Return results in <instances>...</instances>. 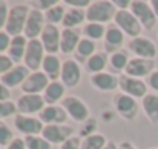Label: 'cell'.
I'll use <instances>...</instances> for the list:
<instances>
[{"label": "cell", "instance_id": "obj_46", "mask_svg": "<svg viewBox=\"0 0 158 149\" xmlns=\"http://www.w3.org/2000/svg\"><path fill=\"white\" fill-rule=\"evenodd\" d=\"M112 3L115 8H118V11H127V8H131L132 5L131 0H114Z\"/></svg>", "mask_w": 158, "mask_h": 149}, {"label": "cell", "instance_id": "obj_48", "mask_svg": "<svg viewBox=\"0 0 158 149\" xmlns=\"http://www.w3.org/2000/svg\"><path fill=\"white\" fill-rule=\"evenodd\" d=\"M118 149H137L131 142H123L121 145H120V148Z\"/></svg>", "mask_w": 158, "mask_h": 149}, {"label": "cell", "instance_id": "obj_17", "mask_svg": "<svg viewBox=\"0 0 158 149\" xmlns=\"http://www.w3.org/2000/svg\"><path fill=\"white\" fill-rule=\"evenodd\" d=\"M49 79L45 72H40V71H35V72H31L29 77L25 80V83L22 85V91L25 94H39V92H45V89L48 88L49 85Z\"/></svg>", "mask_w": 158, "mask_h": 149}, {"label": "cell", "instance_id": "obj_15", "mask_svg": "<svg viewBox=\"0 0 158 149\" xmlns=\"http://www.w3.org/2000/svg\"><path fill=\"white\" fill-rule=\"evenodd\" d=\"M61 83L64 88H75L80 80H81V69L75 60H66L61 65V72H60Z\"/></svg>", "mask_w": 158, "mask_h": 149}, {"label": "cell", "instance_id": "obj_28", "mask_svg": "<svg viewBox=\"0 0 158 149\" xmlns=\"http://www.w3.org/2000/svg\"><path fill=\"white\" fill-rule=\"evenodd\" d=\"M106 43L112 48H120L124 42V32L118 28V26H109L106 29V36H105Z\"/></svg>", "mask_w": 158, "mask_h": 149}, {"label": "cell", "instance_id": "obj_9", "mask_svg": "<svg viewBox=\"0 0 158 149\" xmlns=\"http://www.w3.org/2000/svg\"><path fill=\"white\" fill-rule=\"evenodd\" d=\"M14 126L19 132L28 135H40L43 132V123L40 121V118L37 117H31V115H23V114H17L14 118Z\"/></svg>", "mask_w": 158, "mask_h": 149}, {"label": "cell", "instance_id": "obj_5", "mask_svg": "<svg viewBox=\"0 0 158 149\" xmlns=\"http://www.w3.org/2000/svg\"><path fill=\"white\" fill-rule=\"evenodd\" d=\"M114 20H115V25H117L124 34L131 36L132 39L140 37L143 26H141V23L137 20V17H135L131 11H117Z\"/></svg>", "mask_w": 158, "mask_h": 149}, {"label": "cell", "instance_id": "obj_39", "mask_svg": "<svg viewBox=\"0 0 158 149\" xmlns=\"http://www.w3.org/2000/svg\"><path fill=\"white\" fill-rule=\"evenodd\" d=\"M14 68V62L5 55V54H0V75H5L8 71H11Z\"/></svg>", "mask_w": 158, "mask_h": 149}, {"label": "cell", "instance_id": "obj_37", "mask_svg": "<svg viewBox=\"0 0 158 149\" xmlns=\"http://www.w3.org/2000/svg\"><path fill=\"white\" fill-rule=\"evenodd\" d=\"M95 128H97V120H95V118H88V120L83 123L81 129H80V137L86 138V137L92 135L94 131H95Z\"/></svg>", "mask_w": 158, "mask_h": 149}, {"label": "cell", "instance_id": "obj_35", "mask_svg": "<svg viewBox=\"0 0 158 149\" xmlns=\"http://www.w3.org/2000/svg\"><path fill=\"white\" fill-rule=\"evenodd\" d=\"M14 140V135H12V131L9 129V126L3 121H0V146H9L11 142Z\"/></svg>", "mask_w": 158, "mask_h": 149}, {"label": "cell", "instance_id": "obj_40", "mask_svg": "<svg viewBox=\"0 0 158 149\" xmlns=\"http://www.w3.org/2000/svg\"><path fill=\"white\" fill-rule=\"evenodd\" d=\"M11 42H12L11 36L6 31H0V52H5V51L9 49Z\"/></svg>", "mask_w": 158, "mask_h": 149}, {"label": "cell", "instance_id": "obj_29", "mask_svg": "<svg viewBox=\"0 0 158 149\" xmlns=\"http://www.w3.org/2000/svg\"><path fill=\"white\" fill-rule=\"evenodd\" d=\"M107 145L106 137L102 134H92L86 138L81 140V146L80 149H103Z\"/></svg>", "mask_w": 158, "mask_h": 149}, {"label": "cell", "instance_id": "obj_51", "mask_svg": "<svg viewBox=\"0 0 158 149\" xmlns=\"http://www.w3.org/2000/svg\"><path fill=\"white\" fill-rule=\"evenodd\" d=\"M152 149H158V148H152Z\"/></svg>", "mask_w": 158, "mask_h": 149}, {"label": "cell", "instance_id": "obj_27", "mask_svg": "<svg viewBox=\"0 0 158 149\" xmlns=\"http://www.w3.org/2000/svg\"><path fill=\"white\" fill-rule=\"evenodd\" d=\"M106 63H107L106 54L97 52V54H94L91 58H88L86 68H88V71L92 72V74H100V72H105L103 69L106 68Z\"/></svg>", "mask_w": 158, "mask_h": 149}, {"label": "cell", "instance_id": "obj_14", "mask_svg": "<svg viewBox=\"0 0 158 149\" xmlns=\"http://www.w3.org/2000/svg\"><path fill=\"white\" fill-rule=\"evenodd\" d=\"M45 109V99L40 94H25L17 100V111L23 115L42 112Z\"/></svg>", "mask_w": 158, "mask_h": 149}, {"label": "cell", "instance_id": "obj_31", "mask_svg": "<svg viewBox=\"0 0 158 149\" xmlns=\"http://www.w3.org/2000/svg\"><path fill=\"white\" fill-rule=\"evenodd\" d=\"M75 54L80 57V58H86V57H92L95 54V43L89 39H81L77 49H75Z\"/></svg>", "mask_w": 158, "mask_h": 149}, {"label": "cell", "instance_id": "obj_32", "mask_svg": "<svg viewBox=\"0 0 158 149\" xmlns=\"http://www.w3.org/2000/svg\"><path fill=\"white\" fill-rule=\"evenodd\" d=\"M64 14H66L64 6L57 5V6H54V8H51L49 11L45 12V19H46L48 23H51V25H55V26H57V23H61V22H63Z\"/></svg>", "mask_w": 158, "mask_h": 149}, {"label": "cell", "instance_id": "obj_34", "mask_svg": "<svg viewBox=\"0 0 158 149\" xmlns=\"http://www.w3.org/2000/svg\"><path fill=\"white\" fill-rule=\"evenodd\" d=\"M109 62H110V65H112V68L115 71H121V69H126V66L129 63V57H127L126 52L117 51V52H112Z\"/></svg>", "mask_w": 158, "mask_h": 149}, {"label": "cell", "instance_id": "obj_8", "mask_svg": "<svg viewBox=\"0 0 158 149\" xmlns=\"http://www.w3.org/2000/svg\"><path fill=\"white\" fill-rule=\"evenodd\" d=\"M126 75L129 77H135V79H148L154 71H155V62L154 60H148V58H131L127 66H126Z\"/></svg>", "mask_w": 158, "mask_h": 149}, {"label": "cell", "instance_id": "obj_25", "mask_svg": "<svg viewBox=\"0 0 158 149\" xmlns=\"http://www.w3.org/2000/svg\"><path fill=\"white\" fill-rule=\"evenodd\" d=\"M63 96H64V85L61 82H51L48 85V88L45 89L43 99H45V103L52 106L58 100L63 99Z\"/></svg>", "mask_w": 158, "mask_h": 149}, {"label": "cell", "instance_id": "obj_41", "mask_svg": "<svg viewBox=\"0 0 158 149\" xmlns=\"http://www.w3.org/2000/svg\"><path fill=\"white\" fill-rule=\"evenodd\" d=\"M80 146H81V140H80V137H71L69 140H66L61 146H60V149H80Z\"/></svg>", "mask_w": 158, "mask_h": 149}, {"label": "cell", "instance_id": "obj_33", "mask_svg": "<svg viewBox=\"0 0 158 149\" xmlns=\"http://www.w3.org/2000/svg\"><path fill=\"white\" fill-rule=\"evenodd\" d=\"M26 149H51L52 145L40 135H28L25 137Z\"/></svg>", "mask_w": 158, "mask_h": 149}, {"label": "cell", "instance_id": "obj_45", "mask_svg": "<svg viewBox=\"0 0 158 149\" xmlns=\"http://www.w3.org/2000/svg\"><path fill=\"white\" fill-rule=\"evenodd\" d=\"M6 149H26L25 138H19V137H15V138L11 142V145H9Z\"/></svg>", "mask_w": 158, "mask_h": 149}, {"label": "cell", "instance_id": "obj_30", "mask_svg": "<svg viewBox=\"0 0 158 149\" xmlns=\"http://www.w3.org/2000/svg\"><path fill=\"white\" fill-rule=\"evenodd\" d=\"M83 34L86 36V39L89 40H100L102 37L106 36V29L103 25L100 23H88L85 28H83Z\"/></svg>", "mask_w": 158, "mask_h": 149}, {"label": "cell", "instance_id": "obj_20", "mask_svg": "<svg viewBox=\"0 0 158 149\" xmlns=\"http://www.w3.org/2000/svg\"><path fill=\"white\" fill-rule=\"evenodd\" d=\"M91 83L98 91H114L120 86V79H117L109 72H100L91 77Z\"/></svg>", "mask_w": 158, "mask_h": 149}, {"label": "cell", "instance_id": "obj_11", "mask_svg": "<svg viewBox=\"0 0 158 149\" xmlns=\"http://www.w3.org/2000/svg\"><path fill=\"white\" fill-rule=\"evenodd\" d=\"M61 106L68 112V115H71L75 121L85 123L88 118H91L88 106L83 103V100H80L78 97H64L63 101H61Z\"/></svg>", "mask_w": 158, "mask_h": 149}, {"label": "cell", "instance_id": "obj_3", "mask_svg": "<svg viewBox=\"0 0 158 149\" xmlns=\"http://www.w3.org/2000/svg\"><path fill=\"white\" fill-rule=\"evenodd\" d=\"M131 12L137 17V20L141 23V26L148 31L154 29L157 25V15L154 14L151 3L144 2V0H132L131 5Z\"/></svg>", "mask_w": 158, "mask_h": 149}, {"label": "cell", "instance_id": "obj_7", "mask_svg": "<svg viewBox=\"0 0 158 149\" xmlns=\"http://www.w3.org/2000/svg\"><path fill=\"white\" fill-rule=\"evenodd\" d=\"M45 26H46L45 25V14L42 11H39V9H31L29 15H28V20H26V25H25L23 36L28 40H35L42 36Z\"/></svg>", "mask_w": 158, "mask_h": 149}, {"label": "cell", "instance_id": "obj_6", "mask_svg": "<svg viewBox=\"0 0 158 149\" xmlns=\"http://www.w3.org/2000/svg\"><path fill=\"white\" fill-rule=\"evenodd\" d=\"M120 89L123 94H127L134 99H144L148 96V83L141 79L129 77L126 74L120 77Z\"/></svg>", "mask_w": 158, "mask_h": 149}, {"label": "cell", "instance_id": "obj_12", "mask_svg": "<svg viewBox=\"0 0 158 149\" xmlns=\"http://www.w3.org/2000/svg\"><path fill=\"white\" fill-rule=\"evenodd\" d=\"M42 137L48 140L51 145H57V143L63 145L66 140L74 137V129L71 126H63V125H46L43 128Z\"/></svg>", "mask_w": 158, "mask_h": 149}, {"label": "cell", "instance_id": "obj_23", "mask_svg": "<svg viewBox=\"0 0 158 149\" xmlns=\"http://www.w3.org/2000/svg\"><path fill=\"white\" fill-rule=\"evenodd\" d=\"M42 68H43V72L48 75L49 80L57 82V79L60 77V72H61V63H60V60H58L57 55L48 54L45 57V60H43Z\"/></svg>", "mask_w": 158, "mask_h": 149}, {"label": "cell", "instance_id": "obj_2", "mask_svg": "<svg viewBox=\"0 0 158 149\" xmlns=\"http://www.w3.org/2000/svg\"><path fill=\"white\" fill-rule=\"evenodd\" d=\"M117 14V8L114 6L112 2L107 0H98V2H92L91 6L86 11V19L89 20V23H107L110 22Z\"/></svg>", "mask_w": 158, "mask_h": 149}, {"label": "cell", "instance_id": "obj_4", "mask_svg": "<svg viewBox=\"0 0 158 149\" xmlns=\"http://www.w3.org/2000/svg\"><path fill=\"white\" fill-rule=\"evenodd\" d=\"M45 48H43V43L40 39H35V40H29L28 42V46H26V52H25V66L35 72L40 69V66L43 65V60H45Z\"/></svg>", "mask_w": 158, "mask_h": 149}, {"label": "cell", "instance_id": "obj_49", "mask_svg": "<svg viewBox=\"0 0 158 149\" xmlns=\"http://www.w3.org/2000/svg\"><path fill=\"white\" fill-rule=\"evenodd\" d=\"M151 8H152L154 14L157 15V19H158V0H152L151 2Z\"/></svg>", "mask_w": 158, "mask_h": 149}, {"label": "cell", "instance_id": "obj_1", "mask_svg": "<svg viewBox=\"0 0 158 149\" xmlns=\"http://www.w3.org/2000/svg\"><path fill=\"white\" fill-rule=\"evenodd\" d=\"M29 11L31 9L26 5H15V6H12L9 9V15H8V22H6L5 31L9 36H12V37L22 36V32H25V25H26Z\"/></svg>", "mask_w": 158, "mask_h": 149}, {"label": "cell", "instance_id": "obj_50", "mask_svg": "<svg viewBox=\"0 0 158 149\" xmlns=\"http://www.w3.org/2000/svg\"><path fill=\"white\" fill-rule=\"evenodd\" d=\"M103 149H118V148H117V146H115V145H114L112 142H107V145H106Z\"/></svg>", "mask_w": 158, "mask_h": 149}, {"label": "cell", "instance_id": "obj_43", "mask_svg": "<svg viewBox=\"0 0 158 149\" xmlns=\"http://www.w3.org/2000/svg\"><path fill=\"white\" fill-rule=\"evenodd\" d=\"M146 82H148V86H149L151 89H154V91L158 92V69H155V71L146 79Z\"/></svg>", "mask_w": 158, "mask_h": 149}, {"label": "cell", "instance_id": "obj_47", "mask_svg": "<svg viewBox=\"0 0 158 149\" xmlns=\"http://www.w3.org/2000/svg\"><path fill=\"white\" fill-rule=\"evenodd\" d=\"M9 96H11V92H9V88H6V86H5V85L0 82V101H8Z\"/></svg>", "mask_w": 158, "mask_h": 149}, {"label": "cell", "instance_id": "obj_24", "mask_svg": "<svg viewBox=\"0 0 158 149\" xmlns=\"http://www.w3.org/2000/svg\"><path fill=\"white\" fill-rule=\"evenodd\" d=\"M143 111L151 123L158 125V94H148L143 99Z\"/></svg>", "mask_w": 158, "mask_h": 149}, {"label": "cell", "instance_id": "obj_44", "mask_svg": "<svg viewBox=\"0 0 158 149\" xmlns=\"http://www.w3.org/2000/svg\"><path fill=\"white\" fill-rule=\"evenodd\" d=\"M64 5H71V6H74V8L83 9V8H89V6H91V2H89V0H66Z\"/></svg>", "mask_w": 158, "mask_h": 149}, {"label": "cell", "instance_id": "obj_19", "mask_svg": "<svg viewBox=\"0 0 158 149\" xmlns=\"http://www.w3.org/2000/svg\"><path fill=\"white\" fill-rule=\"evenodd\" d=\"M39 118H40L42 123H46V125H61V123L66 121L68 112L63 109L61 104H60V106L52 104V106H46V108L40 112Z\"/></svg>", "mask_w": 158, "mask_h": 149}, {"label": "cell", "instance_id": "obj_42", "mask_svg": "<svg viewBox=\"0 0 158 149\" xmlns=\"http://www.w3.org/2000/svg\"><path fill=\"white\" fill-rule=\"evenodd\" d=\"M8 15H9V9H8V5H6V2H2V0H0V28L6 26V22H8Z\"/></svg>", "mask_w": 158, "mask_h": 149}, {"label": "cell", "instance_id": "obj_13", "mask_svg": "<svg viewBox=\"0 0 158 149\" xmlns=\"http://www.w3.org/2000/svg\"><path fill=\"white\" fill-rule=\"evenodd\" d=\"M129 49L132 51L137 57L140 58H148V60H154L157 57V45L148 39V37H137V39H132L131 43H129Z\"/></svg>", "mask_w": 158, "mask_h": 149}, {"label": "cell", "instance_id": "obj_38", "mask_svg": "<svg viewBox=\"0 0 158 149\" xmlns=\"http://www.w3.org/2000/svg\"><path fill=\"white\" fill-rule=\"evenodd\" d=\"M32 6H35L34 9H39V11H49L51 8L57 6V0H40V2H31Z\"/></svg>", "mask_w": 158, "mask_h": 149}, {"label": "cell", "instance_id": "obj_16", "mask_svg": "<svg viewBox=\"0 0 158 149\" xmlns=\"http://www.w3.org/2000/svg\"><path fill=\"white\" fill-rule=\"evenodd\" d=\"M40 40L43 43V48L48 54L55 55V52L60 51V40H61V32L58 31V28L55 25L51 23H46L42 36H40Z\"/></svg>", "mask_w": 158, "mask_h": 149}, {"label": "cell", "instance_id": "obj_21", "mask_svg": "<svg viewBox=\"0 0 158 149\" xmlns=\"http://www.w3.org/2000/svg\"><path fill=\"white\" fill-rule=\"evenodd\" d=\"M80 34L75 29H63L61 31V40H60V51L63 54H71L77 49L80 43Z\"/></svg>", "mask_w": 158, "mask_h": 149}, {"label": "cell", "instance_id": "obj_10", "mask_svg": "<svg viewBox=\"0 0 158 149\" xmlns=\"http://www.w3.org/2000/svg\"><path fill=\"white\" fill-rule=\"evenodd\" d=\"M115 111L126 120H135L138 114V103L137 100L127 94H117L114 99Z\"/></svg>", "mask_w": 158, "mask_h": 149}, {"label": "cell", "instance_id": "obj_18", "mask_svg": "<svg viewBox=\"0 0 158 149\" xmlns=\"http://www.w3.org/2000/svg\"><path fill=\"white\" fill-rule=\"evenodd\" d=\"M28 77H29V69L25 65H17L11 71H8L5 75H2L0 82L6 88H15L19 85H23Z\"/></svg>", "mask_w": 158, "mask_h": 149}, {"label": "cell", "instance_id": "obj_26", "mask_svg": "<svg viewBox=\"0 0 158 149\" xmlns=\"http://www.w3.org/2000/svg\"><path fill=\"white\" fill-rule=\"evenodd\" d=\"M85 17H86V12H85L83 9L71 8V9H68V11H66L64 19H63V22H61V23H63L64 29H74L75 26H78V25H81V23H83Z\"/></svg>", "mask_w": 158, "mask_h": 149}, {"label": "cell", "instance_id": "obj_22", "mask_svg": "<svg viewBox=\"0 0 158 149\" xmlns=\"http://www.w3.org/2000/svg\"><path fill=\"white\" fill-rule=\"evenodd\" d=\"M26 46H28V39H26L25 36L12 37L11 46H9V49H8V57H9L14 63H19L20 60L25 58Z\"/></svg>", "mask_w": 158, "mask_h": 149}, {"label": "cell", "instance_id": "obj_36", "mask_svg": "<svg viewBox=\"0 0 158 149\" xmlns=\"http://www.w3.org/2000/svg\"><path fill=\"white\" fill-rule=\"evenodd\" d=\"M17 111V104L12 101H0V120L14 115Z\"/></svg>", "mask_w": 158, "mask_h": 149}]
</instances>
